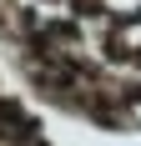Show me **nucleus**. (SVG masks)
I'll return each instance as SVG.
<instances>
[{"mask_svg": "<svg viewBox=\"0 0 141 146\" xmlns=\"http://www.w3.org/2000/svg\"><path fill=\"white\" fill-rule=\"evenodd\" d=\"M136 116H141V106H136Z\"/></svg>", "mask_w": 141, "mask_h": 146, "instance_id": "obj_1", "label": "nucleus"}]
</instances>
